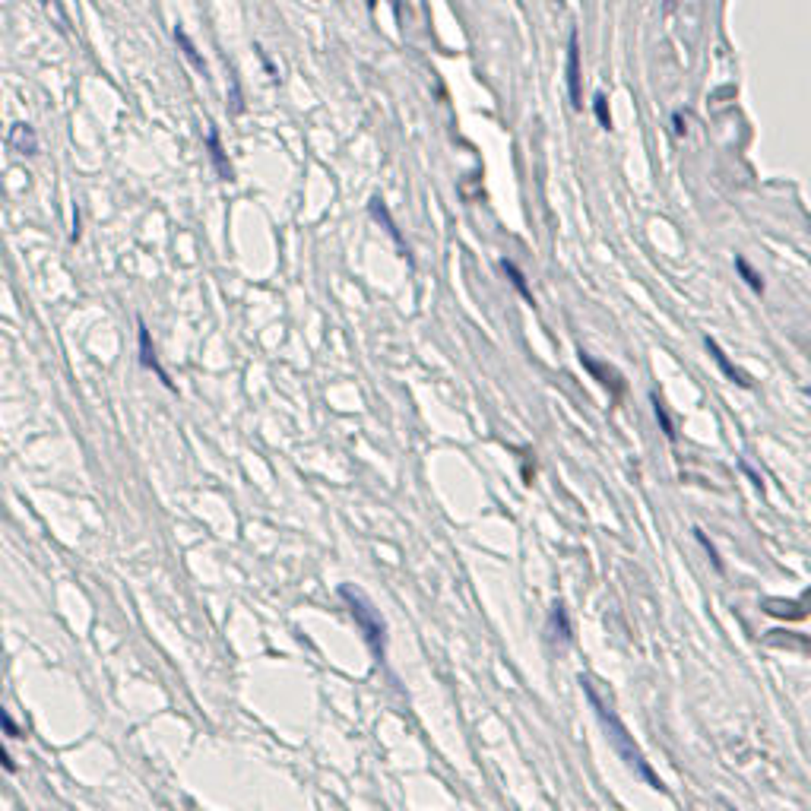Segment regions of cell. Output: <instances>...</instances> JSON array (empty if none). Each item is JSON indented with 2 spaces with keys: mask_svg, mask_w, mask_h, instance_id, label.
I'll use <instances>...</instances> for the list:
<instances>
[{
  "mask_svg": "<svg viewBox=\"0 0 811 811\" xmlns=\"http://www.w3.org/2000/svg\"><path fill=\"white\" fill-rule=\"evenodd\" d=\"M174 38H178V44H181V48H184V54H188V58H190V64H194L197 70H206V67H203V58H200V54H197V48H194V44H190V38L184 36L181 29H174Z\"/></svg>",
  "mask_w": 811,
  "mask_h": 811,
  "instance_id": "obj_12",
  "label": "cell"
},
{
  "mask_svg": "<svg viewBox=\"0 0 811 811\" xmlns=\"http://www.w3.org/2000/svg\"><path fill=\"white\" fill-rule=\"evenodd\" d=\"M685 131H688V124H685V115H681V111H675V133H679V137H685Z\"/></svg>",
  "mask_w": 811,
  "mask_h": 811,
  "instance_id": "obj_18",
  "label": "cell"
},
{
  "mask_svg": "<svg viewBox=\"0 0 811 811\" xmlns=\"http://www.w3.org/2000/svg\"><path fill=\"white\" fill-rule=\"evenodd\" d=\"M44 4H54V0H44Z\"/></svg>",
  "mask_w": 811,
  "mask_h": 811,
  "instance_id": "obj_19",
  "label": "cell"
},
{
  "mask_svg": "<svg viewBox=\"0 0 811 811\" xmlns=\"http://www.w3.org/2000/svg\"><path fill=\"white\" fill-rule=\"evenodd\" d=\"M340 596L346 599L349 615H352V618H355V624L362 628L365 644L371 646V653H374L377 659H384V622H381V615H377L374 608H371V602L365 599V596L352 593L349 587H342V590H340Z\"/></svg>",
  "mask_w": 811,
  "mask_h": 811,
  "instance_id": "obj_2",
  "label": "cell"
},
{
  "mask_svg": "<svg viewBox=\"0 0 811 811\" xmlns=\"http://www.w3.org/2000/svg\"><path fill=\"white\" fill-rule=\"evenodd\" d=\"M735 267H739V273H742V276H745V279H748V285H751V289H754V292H758V295H760V292H764V279H760V276H758V273H754V269H751V267H748V261H745V257H735Z\"/></svg>",
  "mask_w": 811,
  "mask_h": 811,
  "instance_id": "obj_11",
  "label": "cell"
},
{
  "mask_svg": "<svg viewBox=\"0 0 811 811\" xmlns=\"http://www.w3.org/2000/svg\"><path fill=\"white\" fill-rule=\"evenodd\" d=\"M10 146H13L16 152H22V156H36L38 152L36 131H32L29 124H13V131H10Z\"/></svg>",
  "mask_w": 811,
  "mask_h": 811,
  "instance_id": "obj_6",
  "label": "cell"
},
{
  "mask_svg": "<svg viewBox=\"0 0 811 811\" xmlns=\"http://www.w3.org/2000/svg\"><path fill=\"white\" fill-rule=\"evenodd\" d=\"M707 349H710V355H713V358H717V362H719V368H723V374H726V377H732V381H735V384L748 387V377H745V374H739V368H732V362H729V358H726V352H723V349L717 346V340H710V336H707Z\"/></svg>",
  "mask_w": 811,
  "mask_h": 811,
  "instance_id": "obj_8",
  "label": "cell"
},
{
  "mask_svg": "<svg viewBox=\"0 0 811 811\" xmlns=\"http://www.w3.org/2000/svg\"><path fill=\"white\" fill-rule=\"evenodd\" d=\"M206 146H210L213 162H216L219 174H222V178H232V168H229V159H225L222 143H219V133H216V131H210V137H206Z\"/></svg>",
  "mask_w": 811,
  "mask_h": 811,
  "instance_id": "obj_9",
  "label": "cell"
},
{
  "mask_svg": "<svg viewBox=\"0 0 811 811\" xmlns=\"http://www.w3.org/2000/svg\"><path fill=\"white\" fill-rule=\"evenodd\" d=\"M567 89H571V105L580 108L583 105V83H580V44H577V32H571V42H567Z\"/></svg>",
  "mask_w": 811,
  "mask_h": 811,
  "instance_id": "obj_3",
  "label": "cell"
},
{
  "mask_svg": "<svg viewBox=\"0 0 811 811\" xmlns=\"http://www.w3.org/2000/svg\"><path fill=\"white\" fill-rule=\"evenodd\" d=\"M0 767L10 770V774H16V764H13V758H10L7 748H4V742H0Z\"/></svg>",
  "mask_w": 811,
  "mask_h": 811,
  "instance_id": "obj_17",
  "label": "cell"
},
{
  "mask_svg": "<svg viewBox=\"0 0 811 811\" xmlns=\"http://www.w3.org/2000/svg\"><path fill=\"white\" fill-rule=\"evenodd\" d=\"M729 811H735V808H729Z\"/></svg>",
  "mask_w": 811,
  "mask_h": 811,
  "instance_id": "obj_20",
  "label": "cell"
},
{
  "mask_svg": "<svg viewBox=\"0 0 811 811\" xmlns=\"http://www.w3.org/2000/svg\"><path fill=\"white\" fill-rule=\"evenodd\" d=\"M137 333H140V362H143L149 371H156V374L162 377V384H168V387H172V381H168V374H165V371H162L159 358H156V349H152L149 330H146V324H143V320H140V324H137Z\"/></svg>",
  "mask_w": 811,
  "mask_h": 811,
  "instance_id": "obj_5",
  "label": "cell"
},
{
  "mask_svg": "<svg viewBox=\"0 0 811 811\" xmlns=\"http://www.w3.org/2000/svg\"><path fill=\"white\" fill-rule=\"evenodd\" d=\"M695 536H697V542H701V545H703V551H707V555H710V561H713V565H717V567H723V561H719L717 549H713V545H710V539H707V536H703L701 529H695Z\"/></svg>",
  "mask_w": 811,
  "mask_h": 811,
  "instance_id": "obj_16",
  "label": "cell"
},
{
  "mask_svg": "<svg viewBox=\"0 0 811 811\" xmlns=\"http://www.w3.org/2000/svg\"><path fill=\"white\" fill-rule=\"evenodd\" d=\"M593 108H596V117H599L602 127H612V117H608V108H606V95H596Z\"/></svg>",
  "mask_w": 811,
  "mask_h": 811,
  "instance_id": "obj_15",
  "label": "cell"
},
{
  "mask_svg": "<svg viewBox=\"0 0 811 811\" xmlns=\"http://www.w3.org/2000/svg\"><path fill=\"white\" fill-rule=\"evenodd\" d=\"M0 729L7 732L10 739H22V729H20V726H16V723H13V717H10L7 710H4V703H0Z\"/></svg>",
  "mask_w": 811,
  "mask_h": 811,
  "instance_id": "obj_14",
  "label": "cell"
},
{
  "mask_svg": "<svg viewBox=\"0 0 811 811\" xmlns=\"http://www.w3.org/2000/svg\"><path fill=\"white\" fill-rule=\"evenodd\" d=\"M549 630L555 638H561L565 644H571V622H567V608L565 602H555L549 612Z\"/></svg>",
  "mask_w": 811,
  "mask_h": 811,
  "instance_id": "obj_7",
  "label": "cell"
},
{
  "mask_svg": "<svg viewBox=\"0 0 811 811\" xmlns=\"http://www.w3.org/2000/svg\"><path fill=\"white\" fill-rule=\"evenodd\" d=\"M501 267H504L507 279H510V283L517 285V292H520V295L526 298V301H533V292H529V285H526V279H523V273H520V269H517L510 261H504V263H501ZM533 304H536V301H533Z\"/></svg>",
  "mask_w": 811,
  "mask_h": 811,
  "instance_id": "obj_10",
  "label": "cell"
},
{
  "mask_svg": "<svg viewBox=\"0 0 811 811\" xmlns=\"http://www.w3.org/2000/svg\"><path fill=\"white\" fill-rule=\"evenodd\" d=\"M580 365H583V368H587V371H590V374H593V377H596V381H599V384H602V387H612V393H615V397H622V393H624V381H622V377H618V374H615V371L608 368V365L596 362L593 355H587V352H580Z\"/></svg>",
  "mask_w": 811,
  "mask_h": 811,
  "instance_id": "obj_4",
  "label": "cell"
},
{
  "mask_svg": "<svg viewBox=\"0 0 811 811\" xmlns=\"http://www.w3.org/2000/svg\"><path fill=\"white\" fill-rule=\"evenodd\" d=\"M653 409H656V419H659V425H662V431H666V438H675V425H672V419H669L666 406L659 403V393H653Z\"/></svg>",
  "mask_w": 811,
  "mask_h": 811,
  "instance_id": "obj_13",
  "label": "cell"
},
{
  "mask_svg": "<svg viewBox=\"0 0 811 811\" xmlns=\"http://www.w3.org/2000/svg\"><path fill=\"white\" fill-rule=\"evenodd\" d=\"M580 685H583V695H587V701L593 703V710H596V717H599V723H602V729H606V735H608V742H612V748H615L618 754H622V760L628 764L630 770L638 776H644L646 780V786L650 790H659V792H666V786H662V780H659L656 774H653V767L646 764V758H644V751H640L638 745H634V739H630V732L624 729V723L618 719V713L612 710V703H606L599 697V691H596V685L593 681L587 679V675H580Z\"/></svg>",
  "mask_w": 811,
  "mask_h": 811,
  "instance_id": "obj_1",
  "label": "cell"
}]
</instances>
